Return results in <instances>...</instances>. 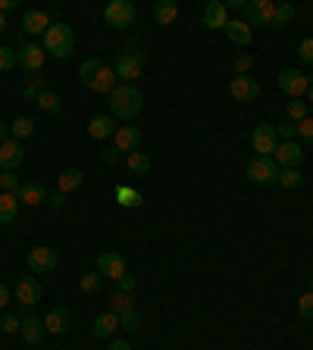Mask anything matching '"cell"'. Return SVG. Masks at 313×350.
I'll use <instances>...</instances> for the list:
<instances>
[{
    "mask_svg": "<svg viewBox=\"0 0 313 350\" xmlns=\"http://www.w3.org/2000/svg\"><path fill=\"white\" fill-rule=\"evenodd\" d=\"M10 138H13V135H10V125L0 122V144H3V141H10Z\"/></svg>",
    "mask_w": 313,
    "mask_h": 350,
    "instance_id": "54",
    "label": "cell"
},
{
    "mask_svg": "<svg viewBox=\"0 0 313 350\" xmlns=\"http://www.w3.org/2000/svg\"><path fill=\"white\" fill-rule=\"evenodd\" d=\"M44 57H47V53H44V47L41 44H22L19 51H16V66H19L22 72H41V66H44Z\"/></svg>",
    "mask_w": 313,
    "mask_h": 350,
    "instance_id": "10",
    "label": "cell"
},
{
    "mask_svg": "<svg viewBox=\"0 0 313 350\" xmlns=\"http://www.w3.org/2000/svg\"><path fill=\"white\" fill-rule=\"evenodd\" d=\"M119 157H123V153H119L113 144H110V147H103V150H101V160L107 163V166H116V163H119Z\"/></svg>",
    "mask_w": 313,
    "mask_h": 350,
    "instance_id": "48",
    "label": "cell"
},
{
    "mask_svg": "<svg viewBox=\"0 0 313 350\" xmlns=\"http://www.w3.org/2000/svg\"><path fill=\"white\" fill-rule=\"evenodd\" d=\"M116 328H119V316L107 310V313H101L95 319V325H91V335H95V338H110L113 332H116Z\"/></svg>",
    "mask_w": 313,
    "mask_h": 350,
    "instance_id": "27",
    "label": "cell"
},
{
    "mask_svg": "<svg viewBox=\"0 0 313 350\" xmlns=\"http://www.w3.org/2000/svg\"><path fill=\"white\" fill-rule=\"evenodd\" d=\"M307 103L313 107V85H310V91H307Z\"/></svg>",
    "mask_w": 313,
    "mask_h": 350,
    "instance_id": "56",
    "label": "cell"
},
{
    "mask_svg": "<svg viewBox=\"0 0 313 350\" xmlns=\"http://www.w3.org/2000/svg\"><path fill=\"white\" fill-rule=\"evenodd\" d=\"M73 325V313L66 310V306H53L51 313L44 316V328H47V335H66Z\"/></svg>",
    "mask_w": 313,
    "mask_h": 350,
    "instance_id": "20",
    "label": "cell"
},
{
    "mask_svg": "<svg viewBox=\"0 0 313 350\" xmlns=\"http://www.w3.org/2000/svg\"><path fill=\"white\" fill-rule=\"evenodd\" d=\"M298 57L304 59L307 66H313V38H304V41H301V47H298Z\"/></svg>",
    "mask_w": 313,
    "mask_h": 350,
    "instance_id": "47",
    "label": "cell"
},
{
    "mask_svg": "<svg viewBox=\"0 0 313 350\" xmlns=\"http://www.w3.org/2000/svg\"><path fill=\"white\" fill-rule=\"evenodd\" d=\"M138 144H141V131L135 129V125H119L116 135H113V147L129 157V153L138 150Z\"/></svg>",
    "mask_w": 313,
    "mask_h": 350,
    "instance_id": "18",
    "label": "cell"
},
{
    "mask_svg": "<svg viewBox=\"0 0 313 350\" xmlns=\"http://www.w3.org/2000/svg\"><path fill=\"white\" fill-rule=\"evenodd\" d=\"M245 22H248L251 29L254 25H273V16H276V3L273 0H245Z\"/></svg>",
    "mask_w": 313,
    "mask_h": 350,
    "instance_id": "8",
    "label": "cell"
},
{
    "mask_svg": "<svg viewBox=\"0 0 313 350\" xmlns=\"http://www.w3.org/2000/svg\"><path fill=\"white\" fill-rule=\"evenodd\" d=\"M116 119L113 116H107V113H97V116H91L88 119V135L95 141H107V138H113L116 135Z\"/></svg>",
    "mask_w": 313,
    "mask_h": 350,
    "instance_id": "19",
    "label": "cell"
},
{
    "mask_svg": "<svg viewBox=\"0 0 313 350\" xmlns=\"http://www.w3.org/2000/svg\"><path fill=\"white\" fill-rule=\"evenodd\" d=\"M279 163L273 160V157H254V160L248 163V178L254 185H276L279 182Z\"/></svg>",
    "mask_w": 313,
    "mask_h": 350,
    "instance_id": "7",
    "label": "cell"
},
{
    "mask_svg": "<svg viewBox=\"0 0 313 350\" xmlns=\"http://www.w3.org/2000/svg\"><path fill=\"white\" fill-rule=\"evenodd\" d=\"M19 335L25 344H41L44 335H47V328H44V319H38V316H25L19 325Z\"/></svg>",
    "mask_w": 313,
    "mask_h": 350,
    "instance_id": "24",
    "label": "cell"
},
{
    "mask_svg": "<svg viewBox=\"0 0 313 350\" xmlns=\"http://www.w3.org/2000/svg\"><path fill=\"white\" fill-rule=\"evenodd\" d=\"M229 91H232L235 100L251 103V100H257V94H260V81H257L254 75H235V79L229 81Z\"/></svg>",
    "mask_w": 313,
    "mask_h": 350,
    "instance_id": "13",
    "label": "cell"
},
{
    "mask_svg": "<svg viewBox=\"0 0 313 350\" xmlns=\"http://www.w3.org/2000/svg\"><path fill=\"white\" fill-rule=\"evenodd\" d=\"M292 19H295V7H292V3H276V16H273L270 29H285Z\"/></svg>",
    "mask_w": 313,
    "mask_h": 350,
    "instance_id": "33",
    "label": "cell"
},
{
    "mask_svg": "<svg viewBox=\"0 0 313 350\" xmlns=\"http://www.w3.org/2000/svg\"><path fill=\"white\" fill-rule=\"evenodd\" d=\"M175 16H179V3L175 0H157L153 3V22L157 25H173Z\"/></svg>",
    "mask_w": 313,
    "mask_h": 350,
    "instance_id": "26",
    "label": "cell"
},
{
    "mask_svg": "<svg viewBox=\"0 0 313 350\" xmlns=\"http://www.w3.org/2000/svg\"><path fill=\"white\" fill-rule=\"evenodd\" d=\"M301 182H304V172H301L298 166L279 172V185H282V188H301Z\"/></svg>",
    "mask_w": 313,
    "mask_h": 350,
    "instance_id": "34",
    "label": "cell"
},
{
    "mask_svg": "<svg viewBox=\"0 0 313 350\" xmlns=\"http://www.w3.org/2000/svg\"><path fill=\"white\" fill-rule=\"evenodd\" d=\"M273 160L279 163V169L301 166V160H304V147H301L298 141H279L276 153H273Z\"/></svg>",
    "mask_w": 313,
    "mask_h": 350,
    "instance_id": "14",
    "label": "cell"
},
{
    "mask_svg": "<svg viewBox=\"0 0 313 350\" xmlns=\"http://www.w3.org/2000/svg\"><path fill=\"white\" fill-rule=\"evenodd\" d=\"M79 79H82V85H85L88 91H97V94H113L116 85H119L113 66H107L103 59H97V57L85 59V63L79 66Z\"/></svg>",
    "mask_w": 313,
    "mask_h": 350,
    "instance_id": "1",
    "label": "cell"
},
{
    "mask_svg": "<svg viewBox=\"0 0 313 350\" xmlns=\"http://www.w3.org/2000/svg\"><path fill=\"white\" fill-rule=\"evenodd\" d=\"M16 66V51H10V47H0V72H10Z\"/></svg>",
    "mask_w": 313,
    "mask_h": 350,
    "instance_id": "44",
    "label": "cell"
},
{
    "mask_svg": "<svg viewBox=\"0 0 313 350\" xmlns=\"http://www.w3.org/2000/svg\"><path fill=\"white\" fill-rule=\"evenodd\" d=\"M16 213H19V197L0 191V226H10L16 219Z\"/></svg>",
    "mask_w": 313,
    "mask_h": 350,
    "instance_id": "29",
    "label": "cell"
},
{
    "mask_svg": "<svg viewBox=\"0 0 313 350\" xmlns=\"http://www.w3.org/2000/svg\"><path fill=\"white\" fill-rule=\"evenodd\" d=\"M82 182H85V172H82L79 166H66L63 172L57 175V191H63V194H73V191L82 188Z\"/></svg>",
    "mask_w": 313,
    "mask_h": 350,
    "instance_id": "25",
    "label": "cell"
},
{
    "mask_svg": "<svg viewBox=\"0 0 313 350\" xmlns=\"http://www.w3.org/2000/svg\"><path fill=\"white\" fill-rule=\"evenodd\" d=\"M107 350H132V344L129 341H110Z\"/></svg>",
    "mask_w": 313,
    "mask_h": 350,
    "instance_id": "53",
    "label": "cell"
},
{
    "mask_svg": "<svg viewBox=\"0 0 313 350\" xmlns=\"http://www.w3.org/2000/svg\"><path fill=\"white\" fill-rule=\"evenodd\" d=\"M125 166H129L132 175H147L151 172V157H147L145 150H135L125 157Z\"/></svg>",
    "mask_w": 313,
    "mask_h": 350,
    "instance_id": "30",
    "label": "cell"
},
{
    "mask_svg": "<svg viewBox=\"0 0 313 350\" xmlns=\"http://www.w3.org/2000/svg\"><path fill=\"white\" fill-rule=\"evenodd\" d=\"M47 204H51L53 210H60V206H66V194L63 191H51V194H47Z\"/></svg>",
    "mask_w": 313,
    "mask_h": 350,
    "instance_id": "50",
    "label": "cell"
},
{
    "mask_svg": "<svg viewBox=\"0 0 313 350\" xmlns=\"http://www.w3.org/2000/svg\"><path fill=\"white\" fill-rule=\"evenodd\" d=\"M298 316L301 319H313V291H307L298 297Z\"/></svg>",
    "mask_w": 313,
    "mask_h": 350,
    "instance_id": "40",
    "label": "cell"
},
{
    "mask_svg": "<svg viewBox=\"0 0 313 350\" xmlns=\"http://www.w3.org/2000/svg\"><path fill=\"white\" fill-rule=\"evenodd\" d=\"M7 300H10V291H7V284H0V310H7Z\"/></svg>",
    "mask_w": 313,
    "mask_h": 350,
    "instance_id": "52",
    "label": "cell"
},
{
    "mask_svg": "<svg viewBox=\"0 0 313 350\" xmlns=\"http://www.w3.org/2000/svg\"><path fill=\"white\" fill-rule=\"evenodd\" d=\"M19 188H22L19 175H16V172H0V191H7V194H16Z\"/></svg>",
    "mask_w": 313,
    "mask_h": 350,
    "instance_id": "38",
    "label": "cell"
},
{
    "mask_svg": "<svg viewBox=\"0 0 313 350\" xmlns=\"http://www.w3.org/2000/svg\"><path fill=\"white\" fill-rule=\"evenodd\" d=\"M288 119H292L295 125H298L301 119H307V100H292L288 103Z\"/></svg>",
    "mask_w": 313,
    "mask_h": 350,
    "instance_id": "41",
    "label": "cell"
},
{
    "mask_svg": "<svg viewBox=\"0 0 313 350\" xmlns=\"http://www.w3.org/2000/svg\"><path fill=\"white\" fill-rule=\"evenodd\" d=\"M201 25L207 31H216V29H226L229 25V10L223 0H210L204 7V16H201Z\"/></svg>",
    "mask_w": 313,
    "mask_h": 350,
    "instance_id": "15",
    "label": "cell"
},
{
    "mask_svg": "<svg viewBox=\"0 0 313 350\" xmlns=\"http://www.w3.org/2000/svg\"><path fill=\"white\" fill-rule=\"evenodd\" d=\"M107 310L110 313H125V310H135V297L132 294H125V291H113L110 294V300H107Z\"/></svg>",
    "mask_w": 313,
    "mask_h": 350,
    "instance_id": "31",
    "label": "cell"
},
{
    "mask_svg": "<svg viewBox=\"0 0 313 350\" xmlns=\"http://www.w3.org/2000/svg\"><path fill=\"white\" fill-rule=\"evenodd\" d=\"M101 288H103V278H101V272H85L82 275V291L85 294H101Z\"/></svg>",
    "mask_w": 313,
    "mask_h": 350,
    "instance_id": "36",
    "label": "cell"
},
{
    "mask_svg": "<svg viewBox=\"0 0 313 350\" xmlns=\"http://www.w3.org/2000/svg\"><path fill=\"white\" fill-rule=\"evenodd\" d=\"M10 135H13L16 141H25L35 135V122H32L29 116H16L13 122H10Z\"/></svg>",
    "mask_w": 313,
    "mask_h": 350,
    "instance_id": "32",
    "label": "cell"
},
{
    "mask_svg": "<svg viewBox=\"0 0 313 350\" xmlns=\"http://www.w3.org/2000/svg\"><path fill=\"white\" fill-rule=\"evenodd\" d=\"M47 194H51V191L44 188L41 182H22V188L16 191L19 204H25V206H41V204H47Z\"/></svg>",
    "mask_w": 313,
    "mask_h": 350,
    "instance_id": "21",
    "label": "cell"
},
{
    "mask_svg": "<svg viewBox=\"0 0 313 350\" xmlns=\"http://www.w3.org/2000/svg\"><path fill=\"white\" fill-rule=\"evenodd\" d=\"M145 107V94L135 85H116V91L110 94V116L132 122Z\"/></svg>",
    "mask_w": 313,
    "mask_h": 350,
    "instance_id": "2",
    "label": "cell"
},
{
    "mask_svg": "<svg viewBox=\"0 0 313 350\" xmlns=\"http://www.w3.org/2000/svg\"><path fill=\"white\" fill-rule=\"evenodd\" d=\"M135 284H138V282H135V275H129V272H125V275H123V278H119V282H116V291L135 294Z\"/></svg>",
    "mask_w": 313,
    "mask_h": 350,
    "instance_id": "49",
    "label": "cell"
},
{
    "mask_svg": "<svg viewBox=\"0 0 313 350\" xmlns=\"http://www.w3.org/2000/svg\"><path fill=\"white\" fill-rule=\"evenodd\" d=\"M113 72H116V79L123 85H135V79H141V72H145V53L138 47L125 44L123 51H119L116 63H113Z\"/></svg>",
    "mask_w": 313,
    "mask_h": 350,
    "instance_id": "4",
    "label": "cell"
},
{
    "mask_svg": "<svg viewBox=\"0 0 313 350\" xmlns=\"http://www.w3.org/2000/svg\"><path fill=\"white\" fill-rule=\"evenodd\" d=\"M25 260H29V269L35 272V275H47V272L57 269L60 256H57V250L53 247H32Z\"/></svg>",
    "mask_w": 313,
    "mask_h": 350,
    "instance_id": "11",
    "label": "cell"
},
{
    "mask_svg": "<svg viewBox=\"0 0 313 350\" xmlns=\"http://www.w3.org/2000/svg\"><path fill=\"white\" fill-rule=\"evenodd\" d=\"M41 91H47V88H44V79L38 75L32 85H25V100H38V97H41Z\"/></svg>",
    "mask_w": 313,
    "mask_h": 350,
    "instance_id": "46",
    "label": "cell"
},
{
    "mask_svg": "<svg viewBox=\"0 0 313 350\" xmlns=\"http://www.w3.org/2000/svg\"><path fill=\"white\" fill-rule=\"evenodd\" d=\"M276 81H279V88H282V91H285L288 97L301 100V97H307V91H310L313 75H304L301 69H282Z\"/></svg>",
    "mask_w": 313,
    "mask_h": 350,
    "instance_id": "5",
    "label": "cell"
},
{
    "mask_svg": "<svg viewBox=\"0 0 313 350\" xmlns=\"http://www.w3.org/2000/svg\"><path fill=\"white\" fill-rule=\"evenodd\" d=\"M16 7H19V0H0V13L3 16H7L10 10H16Z\"/></svg>",
    "mask_w": 313,
    "mask_h": 350,
    "instance_id": "51",
    "label": "cell"
},
{
    "mask_svg": "<svg viewBox=\"0 0 313 350\" xmlns=\"http://www.w3.org/2000/svg\"><path fill=\"white\" fill-rule=\"evenodd\" d=\"M22 160H25V144L22 141L10 138L0 144V169L3 172H13L16 166H22Z\"/></svg>",
    "mask_w": 313,
    "mask_h": 350,
    "instance_id": "16",
    "label": "cell"
},
{
    "mask_svg": "<svg viewBox=\"0 0 313 350\" xmlns=\"http://www.w3.org/2000/svg\"><path fill=\"white\" fill-rule=\"evenodd\" d=\"M113 197L119 200V206H129V210H138V206L145 204V194H141V191H135V188H129V185H116Z\"/></svg>",
    "mask_w": 313,
    "mask_h": 350,
    "instance_id": "28",
    "label": "cell"
},
{
    "mask_svg": "<svg viewBox=\"0 0 313 350\" xmlns=\"http://www.w3.org/2000/svg\"><path fill=\"white\" fill-rule=\"evenodd\" d=\"M135 16H138V10H135L132 0H110L107 10H103V19L113 29H129L132 22H135Z\"/></svg>",
    "mask_w": 313,
    "mask_h": 350,
    "instance_id": "6",
    "label": "cell"
},
{
    "mask_svg": "<svg viewBox=\"0 0 313 350\" xmlns=\"http://www.w3.org/2000/svg\"><path fill=\"white\" fill-rule=\"evenodd\" d=\"M276 135H279V141H292L295 135H298V125L288 119V122H282V125H276Z\"/></svg>",
    "mask_w": 313,
    "mask_h": 350,
    "instance_id": "45",
    "label": "cell"
},
{
    "mask_svg": "<svg viewBox=\"0 0 313 350\" xmlns=\"http://www.w3.org/2000/svg\"><path fill=\"white\" fill-rule=\"evenodd\" d=\"M251 66H254V53H241V57H235V59H232L235 75H248V72H251Z\"/></svg>",
    "mask_w": 313,
    "mask_h": 350,
    "instance_id": "39",
    "label": "cell"
},
{
    "mask_svg": "<svg viewBox=\"0 0 313 350\" xmlns=\"http://www.w3.org/2000/svg\"><path fill=\"white\" fill-rule=\"evenodd\" d=\"M298 138L304 141V144H313V119L310 116L298 122Z\"/></svg>",
    "mask_w": 313,
    "mask_h": 350,
    "instance_id": "43",
    "label": "cell"
},
{
    "mask_svg": "<svg viewBox=\"0 0 313 350\" xmlns=\"http://www.w3.org/2000/svg\"><path fill=\"white\" fill-rule=\"evenodd\" d=\"M251 147L257 150V157H273L279 147V135H276V125L270 122H260L254 131H251Z\"/></svg>",
    "mask_w": 313,
    "mask_h": 350,
    "instance_id": "9",
    "label": "cell"
},
{
    "mask_svg": "<svg viewBox=\"0 0 313 350\" xmlns=\"http://www.w3.org/2000/svg\"><path fill=\"white\" fill-rule=\"evenodd\" d=\"M19 325H22V319H19V316H13V313H7L3 319H0V332H3V335H13V332H19Z\"/></svg>",
    "mask_w": 313,
    "mask_h": 350,
    "instance_id": "42",
    "label": "cell"
},
{
    "mask_svg": "<svg viewBox=\"0 0 313 350\" xmlns=\"http://www.w3.org/2000/svg\"><path fill=\"white\" fill-rule=\"evenodd\" d=\"M119 328H123V332H138L141 328L138 310H125V313H119Z\"/></svg>",
    "mask_w": 313,
    "mask_h": 350,
    "instance_id": "37",
    "label": "cell"
},
{
    "mask_svg": "<svg viewBox=\"0 0 313 350\" xmlns=\"http://www.w3.org/2000/svg\"><path fill=\"white\" fill-rule=\"evenodd\" d=\"M41 282H38L35 275H25V278H19V284H16V300H19L25 310H32V306L41 300Z\"/></svg>",
    "mask_w": 313,
    "mask_h": 350,
    "instance_id": "17",
    "label": "cell"
},
{
    "mask_svg": "<svg viewBox=\"0 0 313 350\" xmlns=\"http://www.w3.org/2000/svg\"><path fill=\"white\" fill-rule=\"evenodd\" d=\"M97 272H101V278H113V282H119V278L125 275V256L119 254V250H107V254L97 256Z\"/></svg>",
    "mask_w": 313,
    "mask_h": 350,
    "instance_id": "12",
    "label": "cell"
},
{
    "mask_svg": "<svg viewBox=\"0 0 313 350\" xmlns=\"http://www.w3.org/2000/svg\"><path fill=\"white\" fill-rule=\"evenodd\" d=\"M3 31H7V16L0 13V35H3Z\"/></svg>",
    "mask_w": 313,
    "mask_h": 350,
    "instance_id": "55",
    "label": "cell"
},
{
    "mask_svg": "<svg viewBox=\"0 0 313 350\" xmlns=\"http://www.w3.org/2000/svg\"><path fill=\"white\" fill-rule=\"evenodd\" d=\"M41 47L44 53H51L57 59H66L75 51V31L66 22H51V29L41 35Z\"/></svg>",
    "mask_w": 313,
    "mask_h": 350,
    "instance_id": "3",
    "label": "cell"
},
{
    "mask_svg": "<svg viewBox=\"0 0 313 350\" xmlns=\"http://www.w3.org/2000/svg\"><path fill=\"white\" fill-rule=\"evenodd\" d=\"M38 107H41L47 116H57V113H60V97L53 94V91H41V97H38Z\"/></svg>",
    "mask_w": 313,
    "mask_h": 350,
    "instance_id": "35",
    "label": "cell"
},
{
    "mask_svg": "<svg viewBox=\"0 0 313 350\" xmlns=\"http://www.w3.org/2000/svg\"><path fill=\"white\" fill-rule=\"evenodd\" d=\"M223 31L229 35L232 44H241V47H251V44H254V29H251L245 19H229V25Z\"/></svg>",
    "mask_w": 313,
    "mask_h": 350,
    "instance_id": "23",
    "label": "cell"
},
{
    "mask_svg": "<svg viewBox=\"0 0 313 350\" xmlns=\"http://www.w3.org/2000/svg\"><path fill=\"white\" fill-rule=\"evenodd\" d=\"M47 29H51V16L44 10H25L22 13V31L25 35H44Z\"/></svg>",
    "mask_w": 313,
    "mask_h": 350,
    "instance_id": "22",
    "label": "cell"
}]
</instances>
